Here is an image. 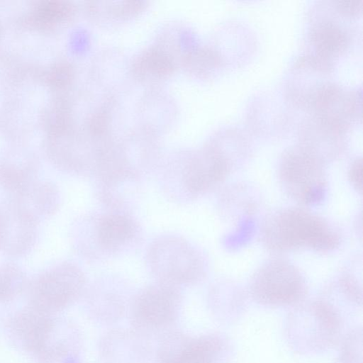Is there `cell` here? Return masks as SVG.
<instances>
[{
  "mask_svg": "<svg viewBox=\"0 0 363 363\" xmlns=\"http://www.w3.org/2000/svg\"><path fill=\"white\" fill-rule=\"evenodd\" d=\"M5 329L11 344L37 363H73L80 350L74 323L30 305L11 315Z\"/></svg>",
  "mask_w": 363,
  "mask_h": 363,
  "instance_id": "obj_1",
  "label": "cell"
},
{
  "mask_svg": "<svg viewBox=\"0 0 363 363\" xmlns=\"http://www.w3.org/2000/svg\"><path fill=\"white\" fill-rule=\"evenodd\" d=\"M264 236L267 244L277 250L306 246L328 250L338 242L337 235L323 220L297 209L274 216L266 225Z\"/></svg>",
  "mask_w": 363,
  "mask_h": 363,
  "instance_id": "obj_2",
  "label": "cell"
},
{
  "mask_svg": "<svg viewBox=\"0 0 363 363\" xmlns=\"http://www.w3.org/2000/svg\"><path fill=\"white\" fill-rule=\"evenodd\" d=\"M147 262L158 281L178 287L195 283L203 274L198 252L186 240L177 236H162L153 241Z\"/></svg>",
  "mask_w": 363,
  "mask_h": 363,
  "instance_id": "obj_3",
  "label": "cell"
},
{
  "mask_svg": "<svg viewBox=\"0 0 363 363\" xmlns=\"http://www.w3.org/2000/svg\"><path fill=\"white\" fill-rule=\"evenodd\" d=\"M85 281L84 273L74 264H58L38 275L30 283L29 305L55 314L78 299Z\"/></svg>",
  "mask_w": 363,
  "mask_h": 363,
  "instance_id": "obj_4",
  "label": "cell"
},
{
  "mask_svg": "<svg viewBox=\"0 0 363 363\" xmlns=\"http://www.w3.org/2000/svg\"><path fill=\"white\" fill-rule=\"evenodd\" d=\"M181 303L178 286L157 281L135 296L131 309L132 324L144 335L167 329L177 319Z\"/></svg>",
  "mask_w": 363,
  "mask_h": 363,
  "instance_id": "obj_5",
  "label": "cell"
},
{
  "mask_svg": "<svg viewBox=\"0 0 363 363\" xmlns=\"http://www.w3.org/2000/svg\"><path fill=\"white\" fill-rule=\"evenodd\" d=\"M280 175L285 189L296 199L305 203L322 199L324 179L321 160L301 145L285 152Z\"/></svg>",
  "mask_w": 363,
  "mask_h": 363,
  "instance_id": "obj_6",
  "label": "cell"
},
{
  "mask_svg": "<svg viewBox=\"0 0 363 363\" xmlns=\"http://www.w3.org/2000/svg\"><path fill=\"white\" fill-rule=\"evenodd\" d=\"M304 284L298 272L291 264L277 261L262 267L252 285L255 298L268 305H286L302 296Z\"/></svg>",
  "mask_w": 363,
  "mask_h": 363,
  "instance_id": "obj_7",
  "label": "cell"
},
{
  "mask_svg": "<svg viewBox=\"0 0 363 363\" xmlns=\"http://www.w3.org/2000/svg\"><path fill=\"white\" fill-rule=\"evenodd\" d=\"M220 340L212 335L191 337L182 332L167 333L158 346L157 363H216Z\"/></svg>",
  "mask_w": 363,
  "mask_h": 363,
  "instance_id": "obj_8",
  "label": "cell"
},
{
  "mask_svg": "<svg viewBox=\"0 0 363 363\" xmlns=\"http://www.w3.org/2000/svg\"><path fill=\"white\" fill-rule=\"evenodd\" d=\"M228 162L220 150L206 146L194 153L184 164L180 181L189 194L204 192L221 181L228 172Z\"/></svg>",
  "mask_w": 363,
  "mask_h": 363,
  "instance_id": "obj_9",
  "label": "cell"
},
{
  "mask_svg": "<svg viewBox=\"0 0 363 363\" xmlns=\"http://www.w3.org/2000/svg\"><path fill=\"white\" fill-rule=\"evenodd\" d=\"M315 116L332 121L345 128L358 118L361 95L333 82H325L316 91L308 106Z\"/></svg>",
  "mask_w": 363,
  "mask_h": 363,
  "instance_id": "obj_10",
  "label": "cell"
},
{
  "mask_svg": "<svg viewBox=\"0 0 363 363\" xmlns=\"http://www.w3.org/2000/svg\"><path fill=\"white\" fill-rule=\"evenodd\" d=\"M308 40L311 50L304 57L318 69L330 72L335 60L348 48L350 37L339 23L324 20L311 28Z\"/></svg>",
  "mask_w": 363,
  "mask_h": 363,
  "instance_id": "obj_11",
  "label": "cell"
},
{
  "mask_svg": "<svg viewBox=\"0 0 363 363\" xmlns=\"http://www.w3.org/2000/svg\"><path fill=\"white\" fill-rule=\"evenodd\" d=\"M36 223L13 203L0 208V251L18 257L33 247Z\"/></svg>",
  "mask_w": 363,
  "mask_h": 363,
  "instance_id": "obj_12",
  "label": "cell"
},
{
  "mask_svg": "<svg viewBox=\"0 0 363 363\" xmlns=\"http://www.w3.org/2000/svg\"><path fill=\"white\" fill-rule=\"evenodd\" d=\"M100 349L106 363H145L149 354L145 335L137 330L110 331L101 340Z\"/></svg>",
  "mask_w": 363,
  "mask_h": 363,
  "instance_id": "obj_13",
  "label": "cell"
},
{
  "mask_svg": "<svg viewBox=\"0 0 363 363\" xmlns=\"http://www.w3.org/2000/svg\"><path fill=\"white\" fill-rule=\"evenodd\" d=\"M135 222L120 213L104 215L94 227V243L104 252H117L128 246L138 235Z\"/></svg>",
  "mask_w": 363,
  "mask_h": 363,
  "instance_id": "obj_14",
  "label": "cell"
},
{
  "mask_svg": "<svg viewBox=\"0 0 363 363\" xmlns=\"http://www.w3.org/2000/svg\"><path fill=\"white\" fill-rule=\"evenodd\" d=\"M60 200L59 191L54 184L34 181L15 194L13 204L37 223L55 213Z\"/></svg>",
  "mask_w": 363,
  "mask_h": 363,
  "instance_id": "obj_15",
  "label": "cell"
},
{
  "mask_svg": "<svg viewBox=\"0 0 363 363\" xmlns=\"http://www.w3.org/2000/svg\"><path fill=\"white\" fill-rule=\"evenodd\" d=\"M175 63L164 48L151 47L140 52L133 62V72L140 79L160 80L172 74Z\"/></svg>",
  "mask_w": 363,
  "mask_h": 363,
  "instance_id": "obj_16",
  "label": "cell"
},
{
  "mask_svg": "<svg viewBox=\"0 0 363 363\" xmlns=\"http://www.w3.org/2000/svg\"><path fill=\"white\" fill-rule=\"evenodd\" d=\"M223 58L215 50L203 46L189 51L183 63L191 74L207 77L213 74L223 64Z\"/></svg>",
  "mask_w": 363,
  "mask_h": 363,
  "instance_id": "obj_17",
  "label": "cell"
},
{
  "mask_svg": "<svg viewBox=\"0 0 363 363\" xmlns=\"http://www.w3.org/2000/svg\"><path fill=\"white\" fill-rule=\"evenodd\" d=\"M26 286V276L19 267L12 263L0 267V302L13 301Z\"/></svg>",
  "mask_w": 363,
  "mask_h": 363,
  "instance_id": "obj_18",
  "label": "cell"
},
{
  "mask_svg": "<svg viewBox=\"0 0 363 363\" xmlns=\"http://www.w3.org/2000/svg\"><path fill=\"white\" fill-rule=\"evenodd\" d=\"M335 9L342 15L354 16L358 15L362 9V1L337 0L334 1Z\"/></svg>",
  "mask_w": 363,
  "mask_h": 363,
  "instance_id": "obj_19",
  "label": "cell"
},
{
  "mask_svg": "<svg viewBox=\"0 0 363 363\" xmlns=\"http://www.w3.org/2000/svg\"><path fill=\"white\" fill-rule=\"evenodd\" d=\"M362 160H357L352 164L350 169V179L353 184L357 189H362Z\"/></svg>",
  "mask_w": 363,
  "mask_h": 363,
  "instance_id": "obj_20",
  "label": "cell"
}]
</instances>
